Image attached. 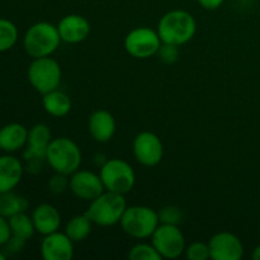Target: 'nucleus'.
Here are the masks:
<instances>
[{
	"label": "nucleus",
	"instance_id": "obj_1",
	"mask_svg": "<svg viewBox=\"0 0 260 260\" xmlns=\"http://www.w3.org/2000/svg\"><path fill=\"white\" fill-rule=\"evenodd\" d=\"M156 30L161 42L182 46L194 37L197 23L189 12L175 9L165 13L160 18Z\"/></svg>",
	"mask_w": 260,
	"mask_h": 260
},
{
	"label": "nucleus",
	"instance_id": "obj_2",
	"mask_svg": "<svg viewBox=\"0 0 260 260\" xmlns=\"http://www.w3.org/2000/svg\"><path fill=\"white\" fill-rule=\"evenodd\" d=\"M57 25L48 22H37L30 25L23 37V47L32 58L51 56L61 43Z\"/></svg>",
	"mask_w": 260,
	"mask_h": 260
},
{
	"label": "nucleus",
	"instance_id": "obj_3",
	"mask_svg": "<svg viewBox=\"0 0 260 260\" xmlns=\"http://www.w3.org/2000/svg\"><path fill=\"white\" fill-rule=\"evenodd\" d=\"M81 159L83 155L80 147L69 137L52 139L46 151L48 165L55 170V173L63 175H71L79 170Z\"/></svg>",
	"mask_w": 260,
	"mask_h": 260
},
{
	"label": "nucleus",
	"instance_id": "obj_4",
	"mask_svg": "<svg viewBox=\"0 0 260 260\" xmlns=\"http://www.w3.org/2000/svg\"><path fill=\"white\" fill-rule=\"evenodd\" d=\"M126 208L127 202L124 194L106 190L91 201L85 213L94 225L108 228L121 221Z\"/></svg>",
	"mask_w": 260,
	"mask_h": 260
},
{
	"label": "nucleus",
	"instance_id": "obj_5",
	"mask_svg": "<svg viewBox=\"0 0 260 260\" xmlns=\"http://www.w3.org/2000/svg\"><path fill=\"white\" fill-rule=\"evenodd\" d=\"M121 228L127 235L134 239L144 240L151 238L154 231L160 225L157 211L147 206H131L127 207L122 216Z\"/></svg>",
	"mask_w": 260,
	"mask_h": 260
},
{
	"label": "nucleus",
	"instance_id": "obj_6",
	"mask_svg": "<svg viewBox=\"0 0 260 260\" xmlns=\"http://www.w3.org/2000/svg\"><path fill=\"white\" fill-rule=\"evenodd\" d=\"M106 190L127 194L131 192L136 183V174L131 165L124 160L114 157L102 165L99 173Z\"/></svg>",
	"mask_w": 260,
	"mask_h": 260
},
{
	"label": "nucleus",
	"instance_id": "obj_7",
	"mask_svg": "<svg viewBox=\"0 0 260 260\" xmlns=\"http://www.w3.org/2000/svg\"><path fill=\"white\" fill-rule=\"evenodd\" d=\"M61 75L62 73L60 63L51 56L33 58L27 73L29 84L42 95L58 88Z\"/></svg>",
	"mask_w": 260,
	"mask_h": 260
},
{
	"label": "nucleus",
	"instance_id": "obj_8",
	"mask_svg": "<svg viewBox=\"0 0 260 260\" xmlns=\"http://www.w3.org/2000/svg\"><path fill=\"white\" fill-rule=\"evenodd\" d=\"M151 244L162 259H177L185 251V239L177 225L160 223L151 236Z\"/></svg>",
	"mask_w": 260,
	"mask_h": 260
},
{
	"label": "nucleus",
	"instance_id": "obj_9",
	"mask_svg": "<svg viewBox=\"0 0 260 260\" xmlns=\"http://www.w3.org/2000/svg\"><path fill=\"white\" fill-rule=\"evenodd\" d=\"M161 40L157 30L149 27H137L127 33L124 38V48L127 53L135 58H149L157 53Z\"/></svg>",
	"mask_w": 260,
	"mask_h": 260
},
{
	"label": "nucleus",
	"instance_id": "obj_10",
	"mask_svg": "<svg viewBox=\"0 0 260 260\" xmlns=\"http://www.w3.org/2000/svg\"><path fill=\"white\" fill-rule=\"evenodd\" d=\"M134 155L144 167H156L164 156V145L154 132H140L134 140Z\"/></svg>",
	"mask_w": 260,
	"mask_h": 260
},
{
	"label": "nucleus",
	"instance_id": "obj_11",
	"mask_svg": "<svg viewBox=\"0 0 260 260\" xmlns=\"http://www.w3.org/2000/svg\"><path fill=\"white\" fill-rule=\"evenodd\" d=\"M69 188L75 197L83 201H89V202L106 192L101 175L90 170L79 169L73 173L69 179Z\"/></svg>",
	"mask_w": 260,
	"mask_h": 260
},
{
	"label": "nucleus",
	"instance_id": "obj_12",
	"mask_svg": "<svg viewBox=\"0 0 260 260\" xmlns=\"http://www.w3.org/2000/svg\"><path fill=\"white\" fill-rule=\"evenodd\" d=\"M210 255L213 260H240L244 255V245L235 234L222 231L208 241Z\"/></svg>",
	"mask_w": 260,
	"mask_h": 260
},
{
	"label": "nucleus",
	"instance_id": "obj_13",
	"mask_svg": "<svg viewBox=\"0 0 260 260\" xmlns=\"http://www.w3.org/2000/svg\"><path fill=\"white\" fill-rule=\"evenodd\" d=\"M74 244L65 233L55 231L43 236L41 255L45 260H70L74 256Z\"/></svg>",
	"mask_w": 260,
	"mask_h": 260
},
{
	"label": "nucleus",
	"instance_id": "obj_14",
	"mask_svg": "<svg viewBox=\"0 0 260 260\" xmlns=\"http://www.w3.org/2000/svg\"><path fill=\"white\" fill-rule=\"evenodd\" d=\"M58 33L63 42L76 45L88 38L90 35V23L80 14H68L58 22Z\"/></svg>",
	"mask_w": 260,
	"mask_h": 260
},
{
	"label": "nucleus",
	"instance_id": "obj_15",
	"mask_svg": "<svg viewBox=\"0 0 260 260\" xmlns=\"http://www.w3.org/2000/svg\"><path fill=\"white\" fill-rule=\"evenodd\" d=\"M51 129L47 124L37 123L28 129L27 150L24 152L25 160H42L46 159V151L50 145Z\"/></svg>",
	"mask_w": 260,
	"mask_h": 260
},
{
	"label": "nucleus",
	"instance_id": "obj_16",
	"mask_svg": "<svg viewBox=\"0 0 260 260\" xmlns=\"http://www.w3.org/2000/svg\"><path fill=\"white\" fill-rule=\"evenodd\" d=\"M116 119L113 114L107 109H98L89 117L88 128L90 136L96 142H108L116 134Z\"/></svg>",
	"mask_w": 260,
	"mask_h": 260
},
{
	"label": "nucleus",
	"instance_id": "obj_17",
	"mask_svg": "<svg viewBox=\"0 0 260 260\" xmlns=\"http://www.w3.org/2000/svg\"><path fill=\"white\" fill-rule=\"evenodd\" d=\"M32 220L36 233L46 236L60 230L61 215L55 206L50 203H41L33 210Z\"/></svg>",
	"mask_w": 260,
	"mask_h": 260
},
{
	"label": "nucleus",
	"instance_id": "obj_18",
	"mask_svg": "<svg viewBox=\"0 0 260 260\" xmlns=\"http://www.w3.org/2000/svg\"><path fill=\"white\" fill-rule=\"evenodd\" d=\"M22 161L10 154L0 156V193L10 192L20 183L23 177Z\"/></svg>",
	"mask_w": 260,
	"mask_h": 260
},
{
	"label": "nucleus",
	"instance_id": "obj_19",
	"mask_svg": "<svg viewBox=\"0 0 260 260\" xmlns=\"http://www.w3.org/2000/svg\"><path fill=\"white\" fill-rule=\"evenodd\" d=\"M27 141L28 129L23 124L9 123L0 128V150L7 154L23 149Z\"/></svg>",
	"mask_w": 260,
	"mask_h": 260
},
{
	"label": "nucleus",
	"instance_id": "obj_20",
	"mask_svg": "<svg viewBox=\"0 0 260 260\" xmlns=\"http://www.w3.org/2000/svg\"><path fill=\"white\" fill-rule=\"evenodd\" d=\"M42 104L45 111L50 116L57 117V118L65 117L66 114L70 113L71 106H73L70 96L65 91H61L58 89L43 94Z\"/></svg>",
	"mask_w": 260,
	"mask_h": 260
},
{
	"label": "nucleus",
	"instance_id": "obj_21",
	"mask_svg": "<svg viewBox=\"0 0 260 260\" xmlns=\"http://www.w3.org/2000/svg\"><path fill=\"white\" fill-rule=\"evenodd\" d=\"M91 228H93L91 220L86 213H83V215L74 216L69 220V222L66 223L65 234L74 243H80L90 235Z\"/></svg>",
	"mask_w": 260,
	"mask_h": 260
},
{
	"label": "nucleus",
	"instance_id": "obj_22",
	"mask_svg": "<svg viewBox=\"0 0 260 260\" xmlns=\"http://www.w3.org/2000/svg\"><path fill=\"white\" fill-rule=\"evenodd\" d=\"M8 221H9L10 230H12V236H14V238L27 241L35 235L36 228L32 216H28L25 212L17 213V215L8 218Z\"/></svg>",
	"mask_w": 260,
	"mask_h": 260
},
{
	"label": "nucleus",
	"instance_id": "obj_23",
	"mask_svg": "<svg viewBox=\"0 0 260 260\" xmlns=\"http://www.w3.org/2000/svg\"><path fill=\"white\" fill-rule=\"evenodd\" d=\"M28 208V201L13 190L0 193V215L9 218L17 213L25 212Z\"/></svg>",
	"mask_w": 260,
	"mask_h": 260
},
{
	"label": "nucleus",
	"instance_id": "obj_24",
	"mask_svg": "<svg viewBox=\"0 0 260 260\" xmlns=\"http://www.w3.org/2000/svg\"><path fill=\"white\" fill-rule=\"evenodd\" d=\"M19 32L12 20L0 18V52H5L13 48L17 43Z\"/></svg>",
	"mask_w": 260,
	"mask_h": 260
},
{
	"label": "nucleus",
	"instance_id": "obj_25",
	"mask_svg": "<svg viewBox=\"0 0 260 260\" xmlns=\"http://www.w3.org/2000/svg\"><path fill=\"white\" fill-rule=\"evenodd\" d=\"M128 258L131 260H160L162 259L152 244L139 243L129 249Z\"/></svg>",
	"mask_w": 260,
	"mask_h": 260
},
{
	"label": "nucleus",
	"instance_id": "obj_26",
	"mask_svg": "<svg viewBox=\"0 0 260 260\" xmlns=\"http://www.w3.org/2000/svg\"><path fill=\"white\" fill-rule=\"evenodd\" d=\"M160 223H167V225H177L179 226L180 222H183V211L178 206L169 205L162 207L161 210L157 211Z\"/></svg>",
	"mask_w": 260,
	"mask_h": 260
},
{
	"label": "nucleus",
	"instance_id": "obj_27",
	"mask_svg": "<svg viewBox=\"0 0 260 260\" xmlns=\"http://www.w3.org/2000/svg\"><path fill=\"white\" fill-rule=\"evenodd\" d=\"M185 256L189 260H207L211 259L210 255V246L208 243H202V241H194L185 246Z\"/></svg>",
	"mask_w": 260,
	"mask_h": 260
},
{
	"label": "nucleus",
	"instance_id": "obj_28",
	"mask_svg": "<svg viewBox=\"0 0 260 260\" xmlns=\"http://www.w3.org/2000/svg\"><path fill=\"white\" fill-rule=\"evenodd\" d=\"M178 47H179V46L161 42L156 55L159 56V58L162 62L172 65V63L177 62L178 58H179V48Z\"/></svg>",
	"mask_w": 260,
	"mask_h": 260
},
{
	"label": "nucleus",
	"instance_id": "obj_29",
	"mask_svg": "<svg viewBox=\"0 0 260 260\" xmlns=\"http://www.w3.org/2000/svg\"><path fill=\"white\" fill-rule=\"evenodd\" d=\"M66 177H68V175L56 173V174L51 178L50 183H48V187H50L51 192L55 193V194L65 192L69 187V179Z\"/></svg>",
	"mask_w": 260,
	"mask_h": 260
},
{
	"label": "nucleus",
	"instance_id": "obj_30",
	"mask_svg": "<svg viewBox=\"0 0 260 260\" xmlns=\"http://www.w3.org/2000/svg\"><path fill=\"white\" fill-rule=\"evenodd\" d=\"M10 238H12V230H10L9 221L7 217L0 215V246L7 245Z\"/></svg>",
	"mask_w": 260,
	"mask_h": 260
},
{
	"label": "nucleus",
	"instance_id": "obj_31",
	"mask_svg": "<svg viewBox=\"0 0 260 260\" xmlns=\"http://www.w3.org/2000/svg\"><path fill=\"white\" fill-rule=\"evenodd\" d=\"M198 4L203 8V9L207 10H216L223 4L225 0H197Z\"/></svg>",
	"mask_w": 260,
	"mask_h": 260
},
{
	"label": "nucleus",
	"instance_id": "obj_32",
	"mask_svg": "<svg viewBox=\"0 0 260 260\" xmlns=\"http://www.w3.org/2000/svg\"><path fill=\"white\" fill-rule=\"evenodd\" d=\"M251 258L254 260H260V245H258L255 249H254L253 254H251Z\"/></svg>",
	"mask_w": 260,
	"mask_h": 260
},
{
	"label": "nucleus",
	"instance_id": "obj_33",
	"mask_svg": "<svg viewBox=\"0 0 260 260\" xmlns=\"http://www.w3.org/2000/svg\"><path fill=\"white\" fill-rule=\"evenodd\" d=\"M5 258H7V256H5V254L3 253V251H0V260H5Z\"/></svg>",
	"mask_w": 260,
	"mask_h": 260
}]
</instances>
